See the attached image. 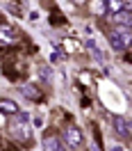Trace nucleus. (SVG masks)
Returning <instances> with one entry per match:
<instances>
[{
	"instance_id": "1a4fd4ad",
	"label": "nucleus",
	"mask_w": 132,
	"mask_h": 151,
	"mask_svg": "<svg viewBox=\"0 0 132 151\" xmlns=\"http://www.w3.org/2000/svg\"><path fill=\"white\" fill-rule=\"evenodd\" d=\"M21 94L25 96V99H30V101H41V92H39L34 85H21Z\"/></svg>"
},
{
	"instance_id": "39448f33",
	"label": "nucleus",
	"mask_w": 132,
	"mask_h": 151,
	"mask_svg": "<svg viewBox=\"0 0 132 151\" xmlns=\"http://www.w3.org/2000/svg\"><path fill=\"white\" fill-rule=\"evenodd\" d=\"M112 23L132 30V9H123V12H119V14H112Z\"/></svg>"
},
{
	"instance_id": "f8f14e48",
	"label": "nucleus",
	"mask_w": 132,
	"mask_h": 151,
	"mask_svg": "<svg viewBox=\"0 0 132 151\" xmlns=\"http://www.w3.org/2000/svg\"><path fill=\"white\" fill-rule=\"evenodd\" d=\"M91 12L98 14V16L105 14V12H107V2H91Z\"/></svg>"
},
{
	"instance_id": "4468645a",
	"label": "nucleus",
	"mask_w": 132,
	"mask_h": 151,
	"mask_svg": "<svg viewBox=\"0 0 132 151\" xmlns=\"http://www.w3.org/2000/svg\"><path fill=\"white\" fill-rule=\"evenodd\" d=\"M59 57H62V53H59V50H53V55H50V60H53V62H59Z\"/></svg>"
},
{
	"instance_id": "ddd939ff",
	"label": "nucleus",
	"mask_w": 132,
	"mask_h": 151,
	"mask_svg": "<svg viewBox=\"0 0 132 151\" xmlns=\"http://www.w3.org/2000/svg\"><path fill=\"white\" fill-rule=\"evenodd\" d=\"M7 9H9L11 14H21V7H18V5H14V2H9V5H7Z\"/></svg>"
},
{
	"instance_id": "f257e3e1",
	"label": "nucleus",
	"mask_w": 132,
	"mask_h": 151,
	"mask_svg": "<svg viewBox=\"0 0 132 151\" xmlns=\"http://www.w3.org/2000/svg\"><path fill=\"white\" fill-rule=\"evenodd\" d=\"M28 117L30 114L18 112V117H11V122H9V135L14 140L23 142V144H30V142H32V126H30Z\"/></svg>"
},
{
	"instance_id": "f3484780",
	"label": "nucleus",
	"mask_w": 132,
	"mask_h": 151,
	"mask_svg": "<svg viewBox=\"0 0 132 151\" xmlns=\"http://www.w3.org/2000/svg\"><path fill=\"white\" fill-rule=\"evenodd\" d=\"M128 62H130V64H132V53H128Z\"/></svg>"
},
{
	"instance_id": "9b49d317",
	"label": "nucleus",
	"mask_w": 132,
	"mask_h": 151,
	"mask_svg": "<svg viewBox=\"0 0 132 151\" xmlns=\"http://www.w3.org/2000/svg\"><path fill=\"white\" fill-rule=\"evenodd\" d=\"M64 48H66V53H75V50H80V46H77L75 39H64Z\"/></svg>"
},
{
	"instance_id": "6e6552de",
	"label": "nucleus",
	"mask_w": 132,
	"mask_h": 151,
	"mask_svg": "<svg viewBox=\"0 0 132 151\" xmlns=\"http://www.w3.org/2000/svg\"><path fill=\"white\" fill-rule=\"evenodd\" d=\"M0 112L9 114V117L18 114V105H16V101H11V99H0Z\"/></svg>"
},
{
	"instance_id": "7ed1b4c3",
	"label": "nucleus",
	"mask_w": 132,
	"mask_h": 151,
	"mask_svg": "<svg viewBox=\"0 0 132 151\" xmlns=\"http://www.w3.org/2000/svg\"><path fill=\"white\" fill-rule=\"evenodd\" d=\"M64 142L68 144V147H80L82 142H84V137H82V131L77 128V126H73V124H68L64 128Z\"/></svg>"
},
{
	"instance_id": "20e7f679",
	"label": "nucleus",
	"mask_w": 132,
	"mask_h": 151,
	"mask_svg": "<svg viewBox=\"0 0 132 151\" xmlns=\"http://www.w3.org/2000/svg\"><path fill=\"white\" fill-rule=\"evenodd\" d=\"M112 124H114V131H116V135H119V137H130V124H128V119H125V117L114 114V117H112Z\"/></svg>"
},
{
	"instance_id": "2eb2a0df",
	"label": "nucleus",
	"mask_w": 132,
	"mask_h": 151,
	"mask_svg": "<svg viewBox=\"0 0 132 151\" xmlns=\"http://www.w3.org/2000/svg\"><path fill=\"white\" fill-rule=\"evenodd\" d=\"M32 124H34L37 128H41V126H43V119H41V117H34V122H32Z\"/></svg>"
},
{
	"instance_id": "0eeeda50",
	"label": "nucleus",
	"mask_w": 132,
	"mask_h": 151,
	"mask_svg": "<svg viewBox=\"0 0 132 151\" xmlns=\"http://www.w3.org/2000/svg\"><path fill=\"white\" fill-rule=\"evenodd\" d=\"M112 32H114V35H116L119 39H121V44H123L125 48H130V46H132V30H130V28H123V25H114Z\"/></svg>"
},
{
	"instance_id": "dca6fc26",
	"label": "nucleus",
	"mask_w": 132,
	"mask_h": 151,
	"mask_svg": "<svg viewBox=\"0 0 132 151\" xmlns=\"http://www.w3.org/2000/svg\"><path fill=\"white\" fill-rule=\"evenodd\" d=\"M109 151H123V149H121V147H112Z\"/></svg>"
},
{
	"instance_id": "423d86ee",
	"label": "nucleus",
	"mask_w": 132,
	"mask_h": 151,
	"mask_svg": "<svg viewBox=\"0 0 132 151\" xmlns=\"http://www.w3.org/2000/svg\"><path fill=\"white\" fill-rule=\"evenodd\" d=\"M43 151H64V149H62V140H59V135H55V133L43 135Z\"/></svg>"
},
{
	"instance_id": "9d476101",
	"label": "nucleus",
	"mask_w": 132,
	"mask_h": 151,
	"mask_svg": "<svg viewBox=\"0 0 132 151\" xmlns=\"http://www.w3.org/2000/svg\"><path fill=\"white\" fill-rule=\"evenodd\" d=\"M87 48H89V53H94V57H96V60H98V62H103V53H100V50L96 48L94 39H89V41H87Z\"/></svg>"
},
{
	"instance_id": "f03ea898",
	"label": "nucleus",
	"mask_w": 132,
	"mask_h": 151,
	"mask_svg": "<svg viewBox=\"0 0 132 151\" xmlns=\"http://www.w3.org/2000/svg\"><path fill=\"white\" fill-rule=\"evenodd\" d=\"M0 46H18V32L9 23H0Z\"/></svg>"
}]
</instances>
